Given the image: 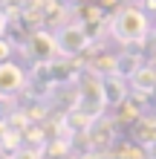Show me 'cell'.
Returning a JSON list of instances; mask_svg holds the SVG:
<instances>
[{"label": "cell", "instance_id": "17", "mask_svg": "<svg viewBox=\"0 0 156 159\" xmlns=\"http://www.w3.org/2000/svg\"><path fill=\"white\" fill-rule=\"evenodd\" d=\"M9 20H12V17H9L6 12H0V38H3V35L9 32Z\"/></svg>", "mask_w": 156, "mask_h": 159}, {"label": "cell", "instance_id": "16", "mask_svg": "<svg viewBox=\"0 0 156 159\" xmlns=\"http://www.w3.org/2000/svg\"><path fill=\"white\" fill-rule=\"evenodd\" d=\"M133 3H136V6H142V9H145V12H148L150 17L156 15V0H133Z\"/></svg>", "mask_w": 156, "mask_h": 159}, {"label": "cell", "instance_id": "7", "mask_svg": "<svg viewBox=\"0 0 156 159\" xmlns=\"http://www.w3.org/2000/svg\"><path fill=\"white\" fill-rule=\"evenodd\" d=\"M127 78L122 72H110V75H101V84H104V98H107V107H118L122 101L127 98Z\"/></svg>", "mask_w": 156, "mask_h": 159}, {"label": "cell", "instance_id": "15", "mask_svg": "<svg viewBox=\"0 0 156 159\" xmlns=\"http://www.w3.org/2000/svg\"><path fill=\"white\" fill-rule=\"evenodd\" d=\"M9 55H12V41H9L6 35H3V38H0V64H3V61H9Z\"/></svg>", "mask_w": 156, "mask_h": 159}, {"label": "cell", "instance_id": "4", "mask_svg": "<svg viewBox=\"0 0 156 159\" xmlns=\"http://www.w3.org/2000/svg\"><path fill=\"white\" fill-rule=\"evenodd\" d=\"M116 119H107V116H98V119H93V125L87 127V142H90V148L93 151H101V153H107V151H113V145H116Z\"/></svg>", "mask_w": 156, "mask_h": 159}, {"label": "cell", "instance_id": "12", "mask_svg": "<svg viewBox=\"0 0 156 159\" xmlns=\"http://www.w3.org/2000/svg\"><path fill=\"white\" fill-rule=\"evenodd\" d=\"M6 159H43V151H35V148H17V151H12Z\"/></svg>", "mask_w": 156, "mask_h": 159}, {"label": "cell", "instance_id": "10", "mask_svg": "<svg viewBox=\"0 0 156 159\" xmlns=\"http://www.w3.org/2000/svg\"><path fill=\"white\" fill-rule=\"evenodd\" d=\"M93 72H98V75H110V72H118V55H110V52H98L93 55L90 61H84Z\"/></svg>", "mask_w": 156, "mask_h": 159}, {"label": "cell", "instance_id": "13", "mask_svg": "<svg viewBox=\"0 0 156 159\" xmlns=\"http://www.w3.org/2000/svg\"><path fill=\"white\" fill-rule=\"evenodd\" d=\"M26 116H29V121H41L43 116H47V107H43L41 101H35L32 107H26Z\"/></svg>", "mask_w": 156, "mask_h": 159}, {"label": "cell", "instance_id": "19", "mask_svg": "<svg viewBox=\"0 0 156 159\" xmlns=\"http://www.w3.org/2000/svg\"><path fill=\"white\" fill-rule=\"evenodd\" d=\"M104 3H107V6H113V9H118V6H122V0H104Z\"/></svg>", "mask_w": 156, "mask_h": 159}, {"label": "cell", "instance_id": "20", "mask_svg": "<svg viewBox=\"0 0 156 159\" xmlns=\"http://www.w3.org/2000/svg\"><path fill=\"white\" fill-rule=\"evenodd\" d=\"M148 153H150V159H156V145H150V148H148Z\"/></svg>", "mask_w": 156, "mask_h": 159}, {"label": "cell", "instance_id": "5", "mask_svg": "<svg viewBox=\"0 0 156 159\" xmlns=\"http://www.w3.org/2000/svg\"><path fill=\"white\" fill-rule=\"evenodd\" d=\"M23 52L32 55L35 61H52L55 55H58V41H55V32H47V26L35 29Z\"/></svg>", "mask_w": 156, "mask_h": 159}, {"label": "cell", "instance_id": "11", "mask_svg": "<svg viewBox=\"0 0 156 159\" xmlns=\"http://www.w3.org/2000/svg\"><path fill=\"white\" fill-rule=\"evenodd\" d=\"M110 159H150V153H148L145 145H139L133 139V142H122L113 153H110Z\"/></svg>", "mask_w": 156, "mask_h": 159}, {"label": "cell", "instance_id": "8", "mask_svg": "<svg viewBox=\"0 0 156 159\" xmlns=\"http://www.w3.org/2000/svg\"><path fill=\"white\" fill-rule=\"evenodd\" d=\"M130 90L136 93H156V64H142L130 75Z\"/></svg>", "mask_w": 156, "mask_h": 159}, {"label": "cell", "instance_id": "6", "mask_svg": "<svg viewBox=\"0 0 156 159\" xmlns=\"http://www.w3.org/2000/svg\"><path fill=\"white\" fill-rule=\"evenodd\" d=\"M26 84H29V78L17 64H12V61L0 64V98H15L17 93L26 90Z\"/></svg>", "mask_w": 156, "mask_h": 159}, {"label": "cell", "instance_id": "3", "mask_svg": "<svg viewBox=\"0 0 156 159\" xmlns=\"http://www.w3.org/2000/svg\"><path fill=\"white\" fill-rule=\"evenodd\" d=\"M55 41H58V55L61 58H81L93 46V35L87 32V26L81 20H67L55 32Z\"/></svg>", "mask_w": 156, "mask_h": 159}, {"label": "cell", "instance_id": "2", "mask_svg": "<svg viewBox=\"0 0 156 159\" xmlns=\"http://www.w3.org/2000/svg\"><path fill=\"white\" fill-rule=\"evenodd\" d=\"M75 87H78V104L87 116H104V107H107V98H104V84H101V75L98 72H93L84 64V70L78 72V78H75Z\"/></svg>", "mask_w": 156, "mask_h": 159}, {"label": "cell", "instance_id": "9", "mask_svg": "<svg viewBox=\"0 0 156 159\" xmlns=\"http://www.w3.org/2000/svg\"><path fill=\"white\" fill-rule=\"evenodd\" d=\"M133 139L139 145H145V148L156 145V116H142L136 121L133 125Z\"/></svg>", "mask_w": 156, "mask_h": 159}, {"label": "cell", "instance_id": "1", "mask_svg": "<svg viewBox=\"0 0 156 159\" xmlns=\"http://www.w3.org/2000/svg\"><path fill=\"white\" fill-rule=\"evenodd\" d=\"M110 35L122 43V46H130V43H145L150 35V15L145 12L142 6H118L113 15H110V23H107Z\"/></svg>", "mask_w": 156, "mask_h": 159}, {"label": "cell", "instance_id": "14", "mask_svg": "<svg viewBox=\"0 0 156 159\" xmlns=\"http://www.w3.org/2000/svg\"><path fill=\"white\" fill-rule=\"evenodd\" d=\"M72 159H110V153H101V151H81V153H72Z\"/></svg>", "mask_w": 156, "mask_h": 159}, {"label": "cell", "instance_id": "18", "mask_svg": "<svg viewBox=\"0 0 156 159\" xmlns=\"http://www.w3.org/2000/svg\"><path fill=\"white\" fill-rule=\"evenodd\" d=\"M6 133H9V125H6V119H0V142L6 139Z\"/></svg>", "mask_w": 156, "mask_h": 159}, {"label": "cell", "instance_id": "21", "mask_svg": "<svg viewBox=\"0 0 156 159\" xmlns=\"http://www.w3.org/2000/svg\"><path fill=\"white\" fill-rule=\"evenodd\" d=\"M150 43H153V46H156V29H153V32H150Z\"/></svg>", "mask_w": 156, "mask_h": 159}]
</instances>
